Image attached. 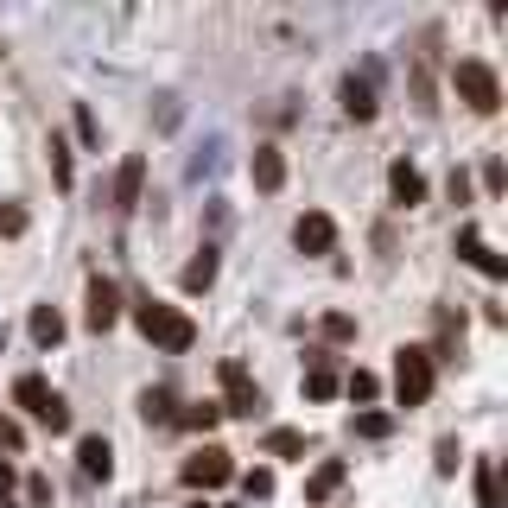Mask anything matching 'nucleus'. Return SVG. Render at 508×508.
I'll return each instance as SVG.
<instances>
[{
    "instance_id": "nucleus-19",
    "label": "nucleus",
    "mask_w": 508,
    "mask_h": 508,
    "mask_svg": "<svg viewBox=\"0 0 508 508\" xmlns=\"http://www.w3.org/2000/svg\"><path fill=\"white\" fill-rule=\"evenodd\" d=\"M477 508H503V471H496V458H477Z\"/></svg>"
},
{
    "instance_id": "nucleus-9",
    "label": "nucleus",
    "mask_w": 508,
    "mask_h": 508,
    "mask_svg": "<svg viewBox=\"0 0 508 508\" xmlns=\"http://www.w3.org/2000/svg\"><path fill=\"white\" fill-rule=\"evenodd\" d=\"M77 464H83L90 483H109V477H115V451H109V439H102V432H83V439H77Z\"/></svg>"
},
{
    "instance_id": "nucleus-7",
    "label": "nucleus",
    "mask_w": 508,
    "mask_h": 508,
    "mask_svg": "<svg viewBox=\"0 0 508 508\" xmlns=\"http://www.w3.org/2000/svg\"><path fill=\"white\" fill-rule=\"evenodd\" d=\"M223 394H229L223 413H236V419H254V413H260V387L249 381L242 363H223Z\"/></svg>"
},
{
    "instance_id": "nucleus-21",
    "label": "nucleus",
    "mask_w": 508,
    "mask_h": 508,
    "mask_svg": "<svg viewBox=\"0 0 508 508\" xmlns=\"http://www.w3.org/2000/svg\"><path fill=\"white\" fill-rule=\"evenodd\" d=\"M140 419H146V426H165V419H172V400H165L159 387H146V394H140Z\"/></svg>"
},
{
    "instance_id": "nucleus-32",
    "label": "nucleus",
    "mask_w": 508,
    "mask_h": 508,
    "mask_svg": "<svg viewBox=\"0 0 508 508\" xmlns=\"http://www.w3.org/2000/svg\"><path fill=\"white\" fill-rule=\"evenodd\" d=\"M77 140H83V146H96V115H90V109H77Z\"/></svg>"
},
{
    "instance_id": "nucleus-4",
    "label": "nucleus",
    "mask_w": 508,
    "mask_h": 508,
    "mask_svg": "<svg viewBox=\"0 0 508 508\" xmlns=\"http://www.w3.org/2000/svg\"><path fill=\"white\" fill-rule=\"evenodd\" d=\"M13 400L38 419V426H51V432H70V407H64V394H51L38 376H19L13 381Z\"/></svg>"
},
{
    "instance_id": "nucleus-23",
    "label": "nucleus",
    "mask_w": 508,
    "mask_h": 508,
    "mask_svg": "<svg viewBox=\"0 0 508 508\" xmlns=\"http://www.w3.org/2000/svg\"><path fill=\"white\" fill-rule=\"evenodd\" d=\"M344 387H350V400H376V394H381V381L369 376V369H356V376L344 381Z\"/></svg>"
},
{
    "instance_id": "nucleus-16",
    "label": "nucleus",
    "mask_w": 508,
    "mask_h": 508,
    "mask_svg": "<svg viewBox=\"0 0 508 508\" xmlns=\"http://www.w3.org/2000/svg\"><path fill=\"white\" fill-rule=\"evenodd\" d=\"M344 115L350 122H376V90L363 77H344Z\"/></svg>"
},
{
    "instance_id": "nucleus-28",
    "label": "nucleus",
    "mask_w": 508,
    "mask_h": 508,
    "mask_svg": "<svg viewBox=\"0 0 508 508\" xmlns=\"http://www.w3.org/2000/svg\"><path fill=\"white\" fill-rule=\"evenodd\" d=\"M51 165H58V185H70V146L51 140Z\"/></svg>"
},
{
    "instance_id": "nucleus-17",
    "label": "nucleus",
    "mask_w": 508,
    "mask_h": 508,
    "mask_svg": "<svg viewBox=\"0 0 508 508\" xmlns=\"http://www.w3.org/2000/svg\"><path fill=\"white\" fill-rule=\"evenodd\" d=\"M26 331H32L38 350H51V344L64 337V312H58V305H32V324H26Z\"/></svg>"
},
{
    "instance_id": "nucleus-12",
    "label": "nucleus",
    "mask_w": 508,
    "mask_h": 508,
    "mask_svg": "<svg viewBox=\"0 0 508 508\" xmlns=\"http://www.w3.org/2000/svg\"><path fill=\"white\" fill-rule=\"evenodd\" d=\"M344 381H337V363H331V350H312V369H305V394L312 400H331Z\"/></svg>"
},
{
    "instance_id": "nucleus-22",
    "label": "nucleus",
    "mask_w": 508,
    "mask_h": 508,
    "mask_svg": "<svg viewBox=\"0 0 508 508\" xmlns=\"http://www.w3.org/2000/svg\"><path fill=\"white\" fill-rule=\"evenodd\" d=\"M356 432H363V439H387L394 419H387V413H356Z\"/></svg>"
},
{
    "instance_id": "nucleus-10",
    "label": "nucleus",
    "mask_w": 508,
    "mask_h": 508,
    "mask_svg": "<svg viewBox=\"0 0 508 508\" xmlns=\"http://www.w3.org/2000/svg\"><path fill=\"white\" fill-rule=\"evenodd\" d=\"M458 254H464V260H471V267H477L483 280H503V273H508V260H503L496 249H490V242L477 236V229H458Z\"/></svg>"
},
{
    "instance_id": "nucleus-24",
    "label": "nucleus",
    "mask_w": 508,
    "mask_h": 508,
    "mask_svg": "<svg viewBox=\"0 0 508 508\" xmlns=\"http://www.w3.org/2000/svg\"><path fill=\"white\" fill-rule=\"evenodd\" d=\"M324 337H331V344H350V337H356V318L331 312V318H324Z\"/></svg>"
},
{
    "instance_id": "nucleus-29",
    "label": "nucleus",
    "mask_w": 508,
    "mask_h": 508,
    "mask_svg": "<svg viewBox=\"0 0 508 508\" xmlns=\"http://www.w3.org/2000/svg\"><path fill=\"white\" fill-rule=\"evenodd\" d=\"M458 458H464V451H458V439H439V471H445V477L458 471Z\"/></svg>"
},
{
    "instance_id": "nucleus-20",
    "label": "nucleus",
    "mask_w": 508,
    "mask_h": 508,
    "mask_svg": "<svg viewBox=\"0 0 508 508\" xmlns=\"http://www.w3.org/2000/svg\"><path fill=\"white\" fill-rule=\"evenodd\" d=\"M267 451H273V458H305V432L273 426V432H267Z\"/></svg>"
},
{
    "instance_id": "nucleus-25",
    "label": "nucleus",
    "mask_w": 508,
    "mask_h": 508,
    "mask_svg": "<svg viewBox=\"0 0 508 508\" xmlns=\"http://www.w3.org/2000/svg\"><path fill=\"white\" fill-rule=\"evenodd\" d=\"M217 419H223V407H217V400H204V407H191V413H185V426H197V432H210Z\"/></svg>"
},
{
    "instance_id": "nucleus-15",
    "label": "nucleus",
    "mask_w": 508,
    "mask_h": 508,
    "mask_svg": "<svg viewBox=\"0 0 508 508\" xmlns=\"http://www.w3.org/2000/svg\"><path fill=\"white\" fill-rule=\"evenodd\" d=\"M178 280H185V292H210V286H217V249H197L191 260H185Z\"/></svg>"
},
{
    "instance_id": "nucleus-27",
    "label": "nucleus",
    "mask_w": 508,
    "mask_h": 508,
    "mask_svg": "<svg viewBox=\"0 0 508 508\" xmlns=\"http://www.w3.org/2000/svg\"><path fill=\"white\" fill-rule=\"evenodd\" d=\"M242 490H249L254 503H260V496H273V471H249V477H242Z\"/></svg>"
},
{
    "instance_id": "nucleus-5",
    "label": "nucleus",
    "mask_w": 508,
    "mask_h": 508,
    "mask_svg": "<svg viewBox=\"0 0 508 508\" xmlns=\"http://www.w3.org/2000/svg\"><path fill=\"white\" fill-rule=\"evenodd\" d=\"M229 477H236V458H229L223 445H204L197 458H185V483H191V490H223Z\"/></svg>"
},
{
    "instance_id": "nucleus-26",
    "label": "nucleus",
    "mask_w": 508,
    "mask_h": 508,
    "mask_svg": "<svg viewBox=\"0 0 508 508\" xmlns=\"http://www.w3.org/2000/svg\"><path fill=\"white\" fill-rule=\"evenodd\" d=\"M0 236H6V242L26 236V210H19V204H0Z\"/></svg>"
},
{
    "instance_id": "nucleus-3",
    "label": "nucleus",
    "mask_w": 508,
    "mask_h": 508,
    "mask_svg": "<svg viewBox=\"0 0 508 508\" xmlns=\"http://www.w3.org/2000/svg\"><path fill=\"white\" fill-rule=\"evenodd\" d=\"M394 400L400 407H426L432 400V350H419V344L394 350Z\"/></svg>"
},
{
    "instance_id": "nucleus-30",
    "label": "nucleus",
    "mask_w": 508,
    "mask_h": 508,
    "mask_svg": "<svg viewBox=\"0 0 508 508\" xmlns=\"http://www.w3.org/2000/svg\"><path fill=\"white\" fill-rule=\"evenodd\" d=\"M26 496H32V508H51V483L45 477H26Z\"/></svg>"
},
{
    "instance_id": "nucleus-1",
    "label": "nucleus",
    "mask_w": 508,
    "mask_h": 508,
    "mask_svg": "<svg viewBox=\"0 0 508 508\" xmlns=\"http://www.w3.org/2000/svg\"><path fill=\"white\" fill-rule=\"evenodd\" d=\"M133 324H140L146 344H159V350H172V356L197 344V324H191L178 305H159V299H133Z\"/></svg>"
},
{
    "instance_id": "nucleus-6",
    "label": "nucleus",
    "mask_w": 508,
    "mask_h": 508,
    "mask_svg": "<svg viewBox=\"0 0 508 508\" xmlns=\"http://www.w3.org/2000/svg\"><path fill=\"white\" fill-rule=\"evenodd\" d=\"M115 318H122V286L96 273V280H90V292H83V324H90V331L102 337V331H109Z\"/></svg>"
},
{
    "instance_id": "nucleus-13",
    "label": "nucleus",
    "mask_w": 508,
    "mask_h": 508,
    "mask_svg": "<svg viewBox=\"0 0 508 508\" xmlns=\"http://www.w3.org/2000/svg\"><path fill=\"white\" fill-rule=\"evenodd\" d=\"M140 178H146V159L140 153L122 159V172H115V210H140Z\"/></svg>"
},
{
    "instance_id": "nucleus-18",
    "label": "nucleus",
    "mask_w": 508,
    "mask_h": 508,
    "mask_svg": "<svg viewBox=\"0 0 508 508\" xmlns=\"http://www.w3.org/2000/svg\"><path fill=\"white\" fill-rule=\"evenodd\" d=\"M337 490H344V458H331V464H318V471H312L305 503H324V496H337Z\"/></svg>"
},
{
    "instance_id": "nucleus-14",
    "label": "nucleus",
    "mask_w": 508,
    "mask_h": 508,
    "mask_svg": "<svg viewBox=\"0 0 508 508\" xmlns=\"http://www.w3.org/2000/svg\"><path fill=\"white\" fill-rule=\"evenodd\" d=\"M249 172H254L260 191H280V185H286V159H280V146H254Z\"/></svg>"
},
{
    "instance_id": "nucleus-8",
    "label": "nucleus",
    "mask_w": 508,
    "mask_h": 508,
    "mask_svg": "<svg viewBox=\"0 0 508 508\" xmlns=\"http://www.w3.org/2000/svg\"><path fill=\"white\" fill-rule=\"evenodd\" d=\"M292 249L299 254H331L337 249V223H331L324 210H305V217L292 223Z\"/></svg>"
},
{
    "instance_id": "nucleus-11",
    "label": "nucleus",
    "mask_w": 508,
    "mask_h": 508,
    "mask_svg": "<svg viewBox=\"0 0 508 508\" xmlns=\"http://www.w3.org/2000/svg\"><path fill=\"white\" fill-rule=\"evenodd\" d=\"M387 191H394V204H400V210H419V204H426V178H419V165H407V159H400V165L387 172Z\"/></svg>"
},
{
    "instance_id": "nucleus-31",
    "label": "nucleus",
    "mask_w": 508,
    "mask_h": 508,
    "mask_svg": "<svg viewBox=\"0 0 508 508\" xmlns=\"http://www.w3.org/2000/svg\"><path fill=\"white\" fill-rule=\"evenodd\" d=\"M0 445H6V451H19V445H26V432H19V419H0Z\"/></svg>"
},
{
    "instance_id": "nucleus-2",
    "label": "nucleus",
    "mask_w": 508,
    "mask_h": 508,
    "mask_svg": "<svg viewBox=\"0 0 508 508\" xmlns=\"http://www.w3.org/2000/svg\"><path fill=\"white\" fill-rule=\"evenodd\" d=\"M451 90H458V102H471L477 115H496V109H503V77H496L483 58H458V64H451Z\"/></svg>"
}]
</instances>
